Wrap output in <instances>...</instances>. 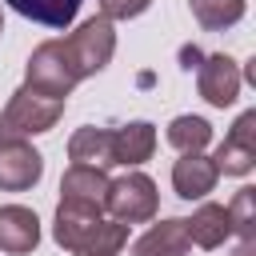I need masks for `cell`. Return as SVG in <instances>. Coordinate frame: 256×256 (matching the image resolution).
I'll list each match as a JSON object with an SVG mask.
<instances>
[{
  "label": "cell",
  "instance_id": "1",
  "mask_svg": "<svg viewBox=\"0 0 256 256\" xmlns=\"http://www.w3.org/2000/svg\"><path fill=\"white\" fill-rule=\"evenodd\" d=\"M20 16L36 20V24H48V28H68L80 12L84 0H8Z\"/></svg>",
  "mask_w": 256,
  "mask_h": 256
}]
</instances>
